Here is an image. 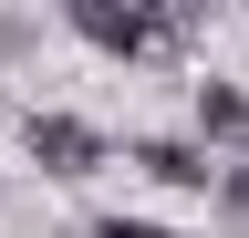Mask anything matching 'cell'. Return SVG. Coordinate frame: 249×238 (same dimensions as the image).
Segmentation results:
<instances>
[{
  "mask_svg": "<svg viewBox=\"0 0 249 238\" xmlns=\"http://www.w3.org/2000/svg\"><path fill=\"white\" fill-rule=\"evenodd\" d=\"M21 156L42 176H62V187H83V176H104L114 145H104V125H83V114H42V104H31L21 114Z\"/></svg>",
  "mask_w": 249,
  "mask_h": 238,
  "instance_id": "cell-2",
  "label": "cell"
},
{
  "mask_svg": "<svg viewBox=\"0 0 249 238\" xmlns=\"http://www.w3.org/2000/svg\"><path fill=\"white\" fill-rule=\"evenodd\" d=\"M197 145H229V166H249V83L229 73L197 83Z\"/></svg>",
  "mask_w": 249,
  "mask_h": 238,
  "instance_id": "cell-4",
  "label": "cell"
},
{
  "mask_svg": "<svg viewBox=\"0 0 249 238\" xmlns=\"http://www.w3.org/2000/svg\"><path fill=\"white\" fill-rule=\"evenodd\" d=\"M124 156H135L156 187H177V197H208V187H218V166H208V145H197V135H135Z\"/></svg>",
  "mask_w": 249,
  "mask_h": 238,
  "instance_id": "cell-3",
  "label": "cell"
},
{
  "mask_svg": "<svg viewBox=\"0 0 249 238\" xmlns=\"http://www.w3.org/2000/svg\"><path fill=\"white\" fill-rule=\"evenodd\" d=\"M93 238H177V228H156V218H93Z\"/></svg>",
  "mask_w": 249,
  "mask_h": 238,
  "instance_id": "cell-6",
  "label": "cell"
},
{
  "mask_svg": "<svg viewBox=\"0 0 249 238\" xmlns=\"http://www.w3.org/2000/svg\"><path fill=\"white\" fill-rule=\"evenodd\" d=\"M62 21H73V42L114 52V63H177V42H187V21L166 0H62Z\"/></svg>",
  "mask_w": 249,
  "mask_h": 238,
  "instance_id": "cell-1",
  "label": "cell"
},
{
  "mask_svg": "<svg viewBox=\"0 0 249 238\" xmlns=\"http://www.w3.org/2000/svg\"><path fill=\"white\" fill-rule=\"evenodd\" d=\"M218 207H229V228H249V166H218Z\"/></svg>",
  "mask_w": 249,
  "mask_h": 238,
  "instance_id": "cell-5",
  "label": "cell"
}]
</instances>
